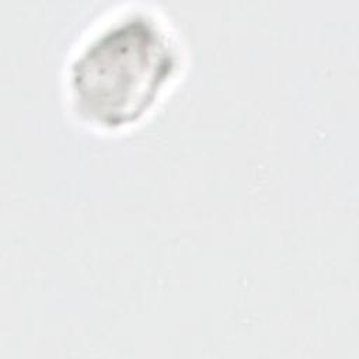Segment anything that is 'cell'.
<instances>
[{"label":"cell","instance_id":"1","mask_svg":"<svg viewBox=\"0 0 359 359\" xmlns=\"http://www.w3.org/2000/svg\"><path fill=\"white\" fill-rule=\"evenodd\" d=\"M184 48L157 10L125 6L100 18L74 45L65 69L70 112L100 132L144 121L177 84Z\"/></svg>","mask_w":359,"mask_h":359}]
</instances>
